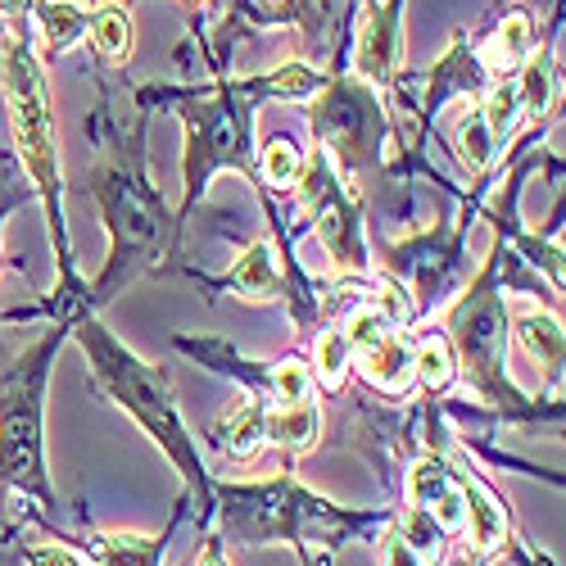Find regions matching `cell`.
I'll list each match as a JSON object with an SVG mask.
<instances>
[{
    "label": "cell",
    "mask_w": 566,
    "mask_h": 566,
    "mask_svg": "<svg viewBox=\"0 0 566 566\" xmlns=\"http://www.w3.org/2000/svg\"><path fill=\"white\" fill-rule=\"evenodd\" d=\"M313 358H317L322 386H326V390H340V386H345V376H349V363H354V349H349L345 332H322Z\"/></svg>",
    "instance_id": "e0dca14e"
},
{
    "label": "cell",
    "mask_w": 566,
    "mask_h": 566,
    "mask_svg": "<svg viewBox=\"0 0 566 566\" xmlns=\"http://www.w3.org/2000/svg\"><path fill=\"white\" fill-rule=\"evenodd\" d=\"M458 155L467 159V168H476V172H485V168L494 164V155H499V136H494V127L485 123L481 109H476V114H467V118L458 123Z\"/></svg>",
    "instance_id": "9a60e30c"
},
{
    "label": "cell",
    "mask_w": 566,
    "mask_h": 566,
    "mask_svg": "<svg viewBox=\"0 0 566 566\" xmlns=\"http://www.w3.org/2000/svg\"><path fill=\"white\" fill-rule=\"evenodd\" d=\"M82 345L91 349V358H96V371H101V381L109 386V395L146 427L172 458H181V467H186V476H196L200 471V462H191L186 458V440H181V421H177V412H172V403H168V395H164V386H159V376L146 367V363H136L123 345H114L96 322H86V332H82Z\"/></svg>",
    "instance_id": "6da1fadb"
},
{
    "label": "cell",
    "mask_w": 566,
    "mask_h": 566,
    "mask_svg": "<svg viewBox=\"0 0 566 566\" xmlns=\"http://www.w3.org/2000/svg\"><path fill=\"white\" fill-rule=\"evenodd\" d=\"M0 481L41 490V427L36 395H19L0 417Z\"/></svg>",
    "instance_id": "277c9868"
},
{
    "label": "cell",
    "mask_w": 566,
    "mask_h": 566,
    "mask_svg": "<svg viewBox=\"0 0 566 566\" xmlns=\"http://www.w3.org/2000/svg\"><path fill=\"white\" fill-rule=\"evenodd\" d=\"M300 168H304V159H300L295 146H286V140H272V146L263 150V172H268L272 186H295Z\"/></svg>",
    "instance_id": "7402d4cb"
},
{
    "label": "cell",
    "mask_w": 566,
    "mask_h": 566,
    "mask_svg": "<svg viewBox=\"0 0 566 566\" xmlns=\"http://www.w3.org/2000/svg\"><path fill=\"white\" fill-rule=\"evenodd\" d=\"M381 566H421V548H412V539L403 531H386V539H381Z\"/></svg>",
    "instance_id": "d4e9b609"
},
{
    "label": "cell",
    "mask_w": 566,
    "mask_h": 566,
    "mask_svg": "<svg viewBox=\"0 0 566 566\" xmlns=\"http://www.w3.org/2000/svg\"><path fill=\"white\" fill-rule=\"evenodd\" d=\"M227 286L245 300H276L281 295V272H276V259H272V245L259 241L245 250V259L227 272Z\"/></svg>",
    "instance_id": "8fae6325"
},
{
    "label": "cell",
    "mask_w": 566,
    "mask_h": 566,
    "mask_svg": "<svg viewBox=\"0 0 566 566\" xmlns=\"http://www.w3.org/2000/svg\"><path fill=\"white\" fill-rule=\"evenodd\" d=\"M507 313H512V332L522 340V349L548 376H562V322L535 300H507Z\"/></svg>",
    "instance_id": "8992f818"
},
{
    "label": "cell",
    "mask_w": 566,
    "mask_h": 566,
    "mask_svg": "<svg viewBox=\"0 0 566 566\" xmlns=\"http://www.w3.org/2000/svg\"><path fill=\"white\" fill-rule=\"evenodd\" d=\"M322 431V408L317 399H295V403H272L263 412V440L281 449H313Z\"/></svg>",
    "instance_id": "9c48e42d"
},
{
    "label": "cell",
    "mask_w": 566,
    "mask_h": 566,
    "mask_svg": "<svg viewBox=\"0 0 566 566\" xmlns=\"http://www.w3.org/2000/svg\"><path fill=\"white\" fill-rule=\"evenodd\" d=\"M263 403L259 399H245V403H235L222 421H218V444L231 453V458H250L259 453L263 444Z\"/></svg>",
    "instance_id": "7c38bea8"
},
{
    "label": "cell",
    "mask_w": 566,
    "mask_h": 566,
    "mask_svg": "<svg viewBox=\"0 0 566 566\" xmlns=\"http://www.w3.org/2000/svg\"><path fill=\"white\" fill-rule=\"evenodd\" d=\"M412 376L427 390H449L458 381V354L444 336H427L412 354Z\"/></svg>",
    "instance_id": "4fadbf2b"
},
{
    "label": "cell",
    "mask_w": 566,
    "mask_h": 566,
    "mask_svg": "<svg viewBox=\"0 0 566 566\" xmlns=\"http://www.w3.org/2000/svg\"><path fill=\"white\" fill-rule=\"evenodd\" d=\"M308 205H313V222H317V235L322 245L332 250V259L340 268H363V222H358V209L354 200L340 196V181L332 177L322 159L313 164V181H308Z\"/></svg>",
    "instance_id": "3957f363"
},
{
    "label": "cell",
    "mask_w": 566,
    "mask_h": 566,
    "mask_svg": "<svg viewBox=\"0 0 566 566\" xmlns=\"http://www.w3.org/2000/svg\"><path fill=\"white\" fill-rule=\"evenodd\" d=\"M28 566H86V557L69 544H36L28 548Z\"/></svg>",
    "instance_id": "484cf974"
},
{
    "label": "cell",
    "mask_w": 566,
    "mask_h": 566,
    "mask_svg": "<svg viewBox=\"0 0 566 566\" xmlns=\"http://www.w3.org/2000/svg\"><path fill=\"white\" fill-rule=\"evenodd\" d=\"M91 41H96V51L114 64H123L132 55V19L123 10H105L96 14V23H91Z\"/></svg>",
    "instance_id": "d6986e66"
},
{
    "label": "cell",
    "mask_w": 566,
    "mask_h": 566,
    "mask_svg": "<svg viewBox=\"0 0 566 566\" xmlns=\"http://www.w3.org/2000/svg\"><path fill=\"white\" fill-rule=\"evenodd\" d=\"M354 358H358V367H363L367 381L381 386V390H390V395L408 390V381H412V345L399 336V326H390V332L376 340L371 349H358Z\"/></svg>",
    "instance_id": "ba28073f"
},
{
    "label": "cell",
    "mask_w": 566,
    "mask_h": 566,
    "mask_svg": "<svg viewBox=\"0 0 566 566\" xmlns=\"http://www.w3.org/2000/svg\"><path fill=\"white\" fill-rule=\"evenodd\" d=\"M10 114H14V136H19V155L41 186V196L51 209H60V155H55V123L45 109V86L41 69L23 41L10 45Z\"/></svg>",
    "instance_id": "7a4b0ae2"
},
{
    "label": "cell",
    "mask_w": 566,
    "mask_h": 566,
    "mask_svg": "<svg viewBox=\"0 0 566 566\" xmlns=\"http://www.w3.org/2000/svg\"><path fill=\"white\" fill-rule=\"evenodd\" d=\"M268 86L281 91V96H295V101H300V96H313V91L322 86V77H317L313 69H304V64H291V69H281Z\"/></svg>",
    "instance_id": "cb8c5ba5"
},
{
    "label": "cell",
    "mask_w": 566,
    "mask_h": 566,
    "mask_svg": "<svg viewBox=\"0 0 566 566\" xmlns=\"http://www.w3.org/2000/svg\"><path fill=\"white\" fill-rule=\"evenodd\" d=\"M196 566H231V562H227V553H222V544H218V539H209Z\"/></svg>",
    "instance_id": "4316f807"
},
{
    "label": "cell",
    "mask_w": 566,
    "mask_h": 566,
    "mask_svg": "<svg viewBox=\"0 0 566 566\" xmlns=\"http://www.w3.org/2000/svg\"><path fill=\"white\" fill-rule=\"evenodd\" d=\"M408 499L412 507H421L436 522L440 535H462L467 522V499H462V481L440 462V458H421L408 471Z\"/></svg>",
    "instance_id": "5b68a950"
},
{
    "label": "cell",
    "mask_w": 566,
    "mask_h": 566,
    "mask_svg": "<svg viewBox=\"0 0 566 566\" xmlns=\"http://www.w3.org/2000/svg\"><path fill=\"white\" fill-rule=\"evenodd\" d=\"M96 557H101V566H159V557H164V539L109 531V535H101Z\"/></svg>",
    "instance_id": "5bb4252c"
},
{
    "label": "cell",
    "mask_w": 566,
    "mask_h": 566,
    "mask_svg": "<svg viewBox=\"0 0 566 566\" xmlns=\"http://www.w3.org/2000/svg\"><path fill=\"white\" fill-rule=\"evenodd\" d=\"M399 64V28H395V14H371L363 36H358V73L386 82Z\"/></svg>",
    "instance_id": "30bf717a"
},
{
    "label": "cell",
    "mask_w": 566,
    "mask_h": 566,
    "mask_svg": "<svg viewBox=\"0 0 566 566\" xmlns=\"http://www.w3.org/2000/svg\"><path fill=\"white\" fill-rule=\"evenodd\" d=\"M485 123L494 127V136H507L512 127H516V118H522V105H516V86L512 82H499L494 91H490V101H485Z\"/></svg>",
    "instance_id": "44dd1931"
},
{
    "label": "cell",
    "mask_w": 566,
    "mask_h": 566,
    "mask_svg": "<svg viewBox=\"0 0 566 566\" xmlns=\"http://www.w3.org/2000/svg\"><path fill=\"white\" fill-rule=\"evenodd\" d=\"M458 481H462V499H467L462 531H467L471 548H476L481 557H490V553H499L507 544V512H503L499 494L485 481H476V476H458Z\"/></svg>",
    "instance_id": "52a82bcc"
},
{
    "label": "cell",
    "mask_w": 566,
    "mask_h": 566,
    "mask_svg": "<svg viewBox=\"0 0 566 566\" xmlns=\"http://www.w3.org/2000/svg\"><path fill=\"white\" fill-rule=\"evenodd\" d=\"M526 51H531V19H526V14H512V19L499 28L494 45H490V64H494V69H516Z\"/></svg>",
    "instance_id": "ffe728a7"
},
{
    "label": "cell",
    "mask_w": 566,
    "mask_h": 566,
    "mask_svg": "<svg viewBox=\"0 0 566 566\" xmlns=\"http://www.w3.org/2000/svg\"><path fill=\"white\" fill-rule=\"evenodd\" d=\"M272 390H276V403H295V399H313V386H308V371L304 363H281L272 371Z\"/></svg>",
    "instance_id": "603a6c76"
},
{
    "label": "cell",
    "mask_w": 566,
    "mask_h": 566,
    "mask_svg": "<svg viewBox=\"0 0 566 566\" xmlns=\"http://www.w3.org/2000/svg\"><path fill=\"white\" fill-rule=\"evenodd\" d=\"M512 86H516V105H522L526 114H544L553 105V69H548V55H535Z\"/></svg>",
    "instance_id": "ac0fdd59"
},
{
    "label": "cell",
    "mask_w": 566,
    "mask_h": 566,
    "mask_svg": "<svg viewBox=\"0 0 566 566\" xmlns=\"http://www.w3.org/2000/svg\"><path fill=\"white\" fill-rule=\"evenodd\" d=\"M41 28H45L51 51H69V45L86 32V10L73 6V0H51V6L41 10Z\"/></svg>",
    "instance_id": "2e32d148"
}]
</instances>
